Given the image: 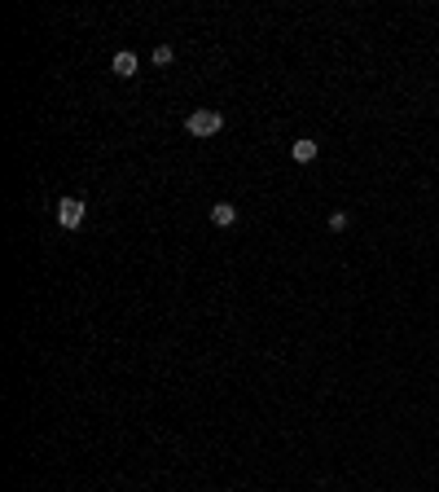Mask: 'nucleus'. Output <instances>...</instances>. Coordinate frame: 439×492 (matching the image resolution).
<instances>
[{
	"mask_svg": "<svg viewBox=\"0 0 439 492\" xmlns=\"http://www.w3.org/2000/svg\"><path fill=\"white\" fill-rule=\"evenodd\" d=\"M172 62H176V48L172 44H158L154 48V67H172Z\"/></svg>",
	"mask_w": 439,
	"mask_h": 492,
	"instance_id": "423d86ee",
	"label": "nucleus"
},
{
	"mask_svg": "<svg viewBox=\"0 0 439 492\" xmlns=\"http://www.w3.org/2000/svg\"><path fill=\"white\" fill-rule=\"evenodd\" d=\"M84 211H88V207L79 203V198H62V203H57V224H62V228H79V224H84Z\"/></svg>",
	"mask_w": 439,
	"mask_h": 492,
	"instance_id": "f03ea898",
	"label": "nucleus"
},
{
	"mask_svg": "<svg viewBox=\"0 0 439 492\" xmlns=\"http://www.w3.org/2000/svg\"><path fill=\"white\" fill-rule=\"evenodd\" d=\"M211 224H220V228L237 224V207L233 203H216V207H211Z\"/></svg>",
	"mask_w": 439,
	"mask_h": 492,
	"instance_id": "39448f33",
	"label": "nucleus"
},
{
	"mask_svg": "<svg viewBox=\"0 0 439 492\" xmlns=\"http://www.w3.org/2000/svg\"><path fill=\"white\" fill-rule=\"evenodd\" d=\"M321 154V141H312V137H299L295 145H290V158H295V163H312Z\"/></svg>",
	"mask_w": 439,
	"mask_h": 492,
	"instance_id": "20e7f679",
	"label": "nucleus"
},
{
	"mask_svg": "<svg viewBox=\"0 0 439 492\" xmlns=\"http://www.w3.org/2000/svg\"><path fill=\"white\" fill-rule=\"evenodd\" d=\"M325 224H330L334 233H343V228L351 224V216H347V211H330V220H325Z\"/></svg>",
	"mask_w": 439,
	"mask_h": 492,
	"instance_id": "0eeeda50",
	"label": "nucleus"
},
{
	"mask_svg": "<svg viewBox=\"0 0 439 492\" xmlns=\"http://www.w3.org/2000/svg\"><path fill=\"white\" fill-rule=\"evenodd\" d=\"M220 128H224V114H220V110H207V106H202V110H193L189 119H185V132H189V137H198V141H202V137H216Z\"/></svg>",
	"mask_w": 439,
	"mask_h": 492,
	"instance_id": "f257e3e1",
	"label": "nucleus"
},
{
	"mask_svg": "<svg viewBox=\"0 0 439 492\" xmlns=\"http://www.w3.org/2000/svg\"><path fill=\"white\" fill-rule=\"evenodd\" d=\"M110 71H115L119 79H132V75L141 71V62H137V53H127V48H123V53H115V62H110Z\"/></svg>",
	"mask_w": 439,
	"mask_h": 492,
	"instance_id": "7ed1b4c3",
	"label": "nucleus"
}]
</instances>
